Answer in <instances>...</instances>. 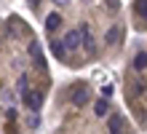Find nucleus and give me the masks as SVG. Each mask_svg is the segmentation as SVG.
<instances>
[{"label":"nucleus","instance_id":"obj_6","mask_svg":"<svg viewBox=\"0 0 147 134\" xmlns=\"http://www.w3.org/2000/svg\"><path fill=\"white\" fill-rule=\"evenodd\" d=\"M123 126H126V123H123V115L112 113V115H110V131L118 134V131H123Z\"/></svg>","mask_w":147,"mask_h":134},{"label":"nucleus","instance_id":"obj_17","mask_svg":"<svg viewBox=\"0 0 147 134\" xmlns=\"http://www.w3.org/2000/svg\"><path fill=\"white\" fill-rule=\"evenodd\" d=\"M102 97H107V99H110V97H112V86H105V88H102Z\"/></svg>","mask_w":147,"mask_h":134},{"label":"nucleus","instance_id":"obj_5","mask_svg":"<svg viewBox=\"0 0 147 134\" xmlns=\"http://www.w3.org/2000/svg\"><path fill=\"white\" fill-rule=\"evenodd\" d=\"M80 30H83V48H86V51H94V35H91V27H88V24H80Z\"/></svg>","mask_w":147,"mask_h":134},{"label":"nucleus","instance_id":"obj_9","mask_svg":"<svg viewBox=\"0 0 147 134\" xmlns=\"http://www.w3.org/2000/svg\"><path fill=\"white\" fill-rule=\"evenodd\" d=\"M59 24H62V16H59V14H48V16H46V30H48V32H54Z\"/></svg>","mask_w":147,"mask_h":134},{"label":"nucleus","instance_id":"obj_19","mask_svg":"<svg viewBox=\"0 0 147 134\" xmlns=\"http://www.w3.org/2000/svg\"><path fill=\"white\" fill-rule=\"evenodd\" d=\"M70 0H54V5H67Z\"/></svg>","mask_w":147,"mask_h":134},{"label":"nucleus","instance_id":"obj_2","mask_svg":"<svg viewBox=\"0 0 147 134\" xmlns=\"http://www.w3.org/2000/svg\"><path fill=\"white\" fill-rule=\"evenodd\" d=\"M27 51H30V56L35 59V65H38L40 70H46V59H43V51H40V43H38V40H30V46H27Z\"/></svg>","mask_w":147,"mask_h":134},{"label":"nucleus","instance_id":"obj_4","mask_svg":"<svg viewBox=\"0 0 147 134\" xmlns=\"http://www.w3.org/2000/svg\"><path fill=\"white\" fill-rule=\"evenodd\" d=\"M72 102L80 107V105H86L88 102V88L86 86H78V88H72Z\"/></svg>","mask_w":147,"mask_h":134},{"label":"nucleus","instance_id":"obj_21","mask_svg":"<svg viewBox=\"0 0 147 134\" xmlns=\"http://www.w3.org/2000/svg\"><path fill=\"white\" fill-rule=\"evenodd\" d=\"M32 3H38V0H32Z\"/></svg>","mask_w":147,"mask_h":134},{"label":"nucleus","instance_id":"obj_11","mask_svg":"<svg viewBox=\"0 0 147 134\" xmlns=\"http://www.w3.org/2000/svg\"><path fill=\"white\" fill-rule=\"evenodd\" d=\"M107 43H110V46H112V43H118L120 40V27L115 24V27H110V30H107V38H105Z\"/></svg>","mask_w":147,"mask_h":134},{"label":"nucleus","instance_id":"obj_12","mask_svg":"<svg viewBox=\"0 0 147 134\" xmlns=\"http://www.w3.org/2000/svg\"><path fill=\"white\" fill-rule=\"evenodd\" d=\"M136 14L142 19H147V0H136Z\"/></svg>","mask_w":147,"mask_h":134},{"label":"nucleus","instance_id":"obj_1","mask_svg":"<svg viewBox=\"0 0 147 134\" xmlns=\"http://www.w3.org/2000/svg\"><path fill=\"white\" fill-rule=\"evenodd\" d=\"M64 43H67V48H70V51L80 48L83 46V30H80V27H78V30H70V32H67V38H64Z\"/></svg>","mask_w":147,"mask_h":134},{"label":"nucleus","instance_id":"obj_8","mask_svg":"<svg viewBox=\"0 0 147 134\" xmlns=\"http://www.w3.org/2000/svg\"><path fill=\"white\" fill-rule=\"evenodd\" d=\"M51 51H54V56H56V59H64V51H70V48H67V43L51 40Z\"/></svg>","mask_w":147,"mask_h":134},{"label":"nucleus","instance_id":"obj_14","mask_svg":"<svg viewBox=\"0 0 147 134\" xmlns=\"http://www.w3.org/2000/svg\"><path fill=\"white\" fill-rule=\"evenodd\" d=\"M16 88H19V94L24 97V91H27V78H24V75L19 78V86H16Z\"/></svg>","mask_w":147,"mask_h":134},{"label":"nucleus","instance_id":"obj_3","mask_svg":"<svg viewBox=\"0 0 147 134\" xmlns=\"http://www.w3.org/2000/svg\"><path fill=\"white\" fill-rule=\"evenodd\" d=\"M40 102H43V97H40V91H24V105L30 107V110H38L40 107Z\"/></svg>","mask_w":147,"mask_h":134},{"label":"nucleus","instance_id":"obj_15","mask_svg":"<svg viewBox=\"0 0 147 134\" xmlns=\"http://www.w3.org/2000/svg\"><path fill=\"white\" fill-rule=\"evenodd\" d=\"M11 99H13V94H11V91H8V88H3V105L8 107V102H11Z\"/></svg>","mask_w":147,"mask_h":134},{"label":"nucleus","instance_id":"obj_7","mask_svg":"<svg viewBox=\"0 0 147 134\" xmlns=\"http://www.w3.org/2000/svg\"><path fill=\"white\" fill-rule=\"evenodd\" d=\"M94 113H96L99 118H105V115L110 113V102H107V97H102V99H96V105H94Z\"/></svg>","mask_w":147,"mask_h":134},{"label":"nucleus","instance_id":"obj_10","mask_svg":"<svg viewBox=\"0 0 147 134\" xmlns=\"http://www.w3.org/2000/svg\"><path fill=\"white\" fill-rule=\"evenodd\" d=\"M147 67V51H142V54H136L134 56V70L139 73V70H144Z\"/></svg>","mask_w":147,"mask_h":134},{"label":"nucleus","instance_id":"obj_13","mask_svg":"<svg viewBox=\"0 0 147 134\" xmlns=\"http://www.w3.org/2000/svg\"><path fill=\"white\" fill-rule=\"evenodd\" d=\"M38 126H40V118H38V115H35V113H32V115H30V118H27V129H32V131H35Z\"/></svg>","mask_w":147,"mask_h":134},{"label":"nucleus","instance_id":"obj_18","mask_svg":"<svg viewBox=\"0 0 147 134\" xmlns=\"http://www.w3.org/2000/svg\"><path fill=\"white\" fill-rule=\"evenodd\" d=\"M107 5H110V11H118V5H120V3H118V0H107Z\"/></svg>","mask_w":147,"mask_h":134},{"label":"nucleus","instance_id":"obj_16","mask_svg":"<svg viewBox=\"0 0 147 134\" xmlns=\"http://www.w3.org/2000/svg\"><path fill=\"white\" fill-rule=\"evenodd\" d=\"M5 118H8V121L16 118V110H13V107H5Z\"/></svg>","mask_w":147,"mask_h":134},{"label":"nucleus","instance_id":"obj_20","mask_svg":"<svg viewBox=\"0 0 147 134\" xmlns=\"http://www.w3.org/2000/svg\"><path fill=\"white\" fill-rule=\"evenodd\" d=\"M83 3H91V0H83Z\"/></svg>","mask_w":147,"mask_h":134}]
</instances>
